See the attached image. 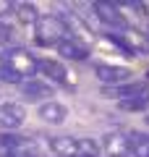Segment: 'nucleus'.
I'll return each mask as SVG.
<instances>
[{
  "instance_id": "nucleus-1",
  "label": "nucleus",
  "mask_w": 149,
  "mask_h": 157,
  "mask_svg": "<svg viewBox=\"0 0 149 157\" xmlns=\"http://www.w3.org/2000/svg\"><path fill=\"white\" fill-rule=\"evenodd\" d=\"M99 141L92 136H52L47 149L52 157H94L99 155Z\"/></svg>"
},
{
  "instance_id": "nucleus-2",
  "label": "nucleus",
  "mask_w": 149,
  "mask_h": 157,
  "mask_svg": "<svg viewBox=\"0 0 149 157\" xmlns=\"http://www.w3.org/2000/svg\"><path fill=\"white\" fill-rule=\"evenodd\" d=\"M71 37V29L63 21V16H55V13H47V16H39L37 26H34V39L37 45L42 47H55L58 42Z\"/></svg>"
},
{
  "instance_id": "nucleus-3",
  "label": "nucleus",
  "mask_w": 149,
  "mask_h": 157,
  "mask_svg": "<svg viewBox=\"0 0 149 157\" xmlns=\"http://www.w3.org/2000/svg\"><path fill=\"white\" fill-rule=\"evenodd\" d=\"M0 66L24 78H32L39 71V58L32 55L29 50H24V47H8V50L0 52Z\"/></svg>"
},
{
  "instance_id": "nucleus-4",
  "label": "nucleus",
  "mask_w": 149,
  "mask_h": 157,
  "mask_svg": "<svg viewBox=\"0 0 149 157\" xmlns=\"http://www.w3.org/2000/svg\"><path fill=\"white\" fill-rule=\"evenodd\" d=\"M107 39L115 42L126 55H149V37H147V32H141V29H136V26L107 32Z\"/></svg>"
},
{
  "instance_id": "nucleus-5",
  "label": "nucleus",
  "mask_w": 149,
  "mask_h": 157,
  "mask_svg": "<svg viewBox=\"0 0 149 157\" xmlns=\"http://www.w3.org/2000/svg\"><path fill=\"white\" fill-rule=\"evenodd\" d=\"M102 149L107 157H131L133 155V144H131V134L126 131H110L102 136Z\"/></svg>"
},
{
  "instance_id": "nucleus-6",
  "label": "nucleus",
  "mask_w": 149,
  "mask_h": 157,
  "mask_svg": "<svg viewBox=\"0 0 149 157\" xmlns=\"http://www.w3.org/2000/svg\"><path fill=\"white\" fill-rule=\"evenodd\" d=\"M92 11H94V16L105 24V26L115 29V32L128 26L126 16H123V11H120V3H92Z\"/></svg>"
},
{
  "instance_id": "nucleus-7",
  "label": "nucleus",
  "mask_w": 149,
  "mask_h": 157,
  "mask_svg": "<svg viewBox=\"0 0 149 157\" xmlns=\"http://www.w3.org/2000/svg\"><path fill=\"white\" fill-rule=\"evenodd\" d=\"M94 76L97 81L110 89V86H120V84H128V78H131V71L126 66H110V63H97L94 66Z\"/></svg>"
},
{
  "instance_id": "nucleus-8",
  "label": "nucleus",
  "mask_w": 149,
  "mask_h": 157,
  "mask_svg": "<svg viewBox=\"0 0 149 157\" xmlns=\"http://www.w3.org/2000/svg\"><path fill=\"white\" fill-rule=\"evenodd\" d=\"M24 121H26V107L21 102H0V128H21Z\"/></svg>"
},
{
  "instance_id": "nucleus-9",
  "label": "nucleus",
  "mask_w": 149,
  "mask_h": 157,
  "mask_svg": "<svg viewBox=\"0 0 149 157\" xmlns=\"http://www.w3.org/2000/svg\"><path fill=\"white\" fill-rule=\"evenodd\" d=\"M52 50H55L60 58H68V60H86L89 58V45L81 42L78 37H73V34L68 39H63V42H58Z\"/></svg>"
},
{
  "instance_id": "nucleus-10",
  "label": "nucleus",
  "mask_w": 149,
  "mask_h": 157,
  "mask_svg": "<svg viewBox=\"0 0 149 157\" xmlns=\"http://www.w3.org/2000/svg\"><path fill=\"white\" fill-rule=\"evenodd\" d=\"M37 115L50 126H60V123H66V118H68V107L58 100H47L37 107Z\"/></svg>"
},
{
  "instance_id": "nucleus-11",
  "label": "nucleus",
  "mask_w": 149,
  "mask_h": 157,
  "mask_svg": "<svg viewBox=\"0 0 149 157\" xmlns=\"http://www.w3.org/2000/svg\"><path fill=\"white\" fill-rule=\"evenodd\" d=\"M39 73L55 78V81H60V84H71V73H68V68L63 66L60 60H55V58H39Z\"/></svg>"
},
{
  "instance_id": "nucleus-12",
  "label": "nucleus",
  "mask_w": 149,
  "mask_h": 157,
  "mask_svg": "<svg viewBox=\"0 0 149 157\" xmlns=\"http://www.w3.org/2000/svg\"><path fill=\"white\" fill-rule=\"evenodd\" d=\"M147 97V84L144 81H128V84H120V86H110L105 92V97H118L120 100H133V97Z\"/></svg>"
},
{
  "instance_id": "nucleus-13",
  "label": "nucleus",
  "mask_w": 149,
  "mask_h": 157,
  "mask_svg": "<svg viewBox=\"0 0 149 157\" xmlns=\"http://www.w3.org/2000/svg\"><path fill=\"white\" fill-rule=\"evenodd\" d=\"M13 18H16V26H26V29H34L37 21H39V16H37V11H34L32 3H16Z\"/></svg>"
},
{
  "instance_id": "nucleus-14",
  "label": "nucleus",
  "mask_w": 149,
  "mask_h": 157,
  "mask_svg": "<svg viewBox=\"0 0 149 157\" xmlns=\"http://www.w3.org/2000/svg\"><path fill=\"white\" fill-rule=\"evenodd\" d=\"M21 94L26 97V100H44L47 94H52V89H50V84H44V81H39V78H26L21 84Z\"/></svg>"
},
{
  "instance_id": "nucleus-15",
  "label": "nucleus",
  "mask_w": 149,
  "mask_h": 157,
  "mask_svg": "<svg viewBox=\"0 0 149 157\" xmlns=\"http://www.w3.org/2000/svg\"><path fill=\"white\" fill-rule=\"evenodd\" d=\"M118 107L126 110V113H141V110H147V107H149V94L147 97H133V100H120V102H118Z\"/></svg>"
},
{
  "instance_id": "nucleus-16",
  "label": "nucleus",
  "mask_w": 149,
  "mask_h": 157,
  "mask_svg": "<svg viewBox=\"0 0 149 157\" xmlns=\"http://www.w3.org/2000/svg\"><path fill=\"white\" fill-rule=\"evenodd\" d=\"M133 157H149V136L147 134H131Z\"/></svg>"
},
{
  "instance_id": "nucleus-17",
  "label": "nucleus",
  "mask_w": 149,
  "mask_h": 157,
  "mask_svg": "<svg viewBox=\"0 0 149 157\" xmlns=\"http://www.w3.org/2000/svg\"><path fill=\"white\" fill-rule=\"evenodd\" d=\"M147 123H149V115H147Z\"/></svg>"
}]
</instances>
